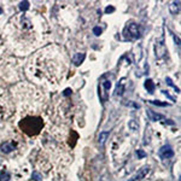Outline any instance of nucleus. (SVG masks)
<instances>
[{
  "label": "nucleus",
  "mask_w": 181,
  "mask_h": 181,
  "mask_svg": "<svg viewBox=\"0 0 181 181\" xmlns=\"http://www.w3.org/2000/svg\"><path fill=\"white\" fill-rule=\"evenodd\" d=\"M19 127L28 135H36L42 127V120L40 117H27L19 122Z\"/></svg>",
  "instance_id": "nucleus-1"
},
{
  "label": "nucleus",
  "mask_w": 181,
  "mask_h": 181,
  "mask_svg": "<svg viewBox=\"0 0 181 181\" xmlns=\"http://www.w3.org/2000/svg\"><path fill=\"white\" fill-rule=\"evenodd\" d=\"M123 34H124V36L127 38V39H130V40H133V39H139L140 36H141V30H140V27H139V24L137 23H129L126 26L124 30H123Z\"/></svg>",
  "instance_id": "nucleus-2"
},
{
  "label": "nucleus",
  "mask_w": 181,
  "mask_h": 181,
  "mask_svg": "<svg viewBox=\"0 0 181 181\" xmlns=\"http://www.w3.org/2000/svg\"><path fill=\"white\" fill-rule=\"evenodd\" d=\"M155 52H156V58H158V59H162L165 56V53H167V48H165V45L163 41V36L161 38L159 41H156Z\"/></svg>",
  "instance_id": "nucleus-3"
},
{
  "label": "nucleus",
  "mask_w": 181,
  "mask_h": 181,
  "mask_svg": "<svg viewBox=\"0 0 181 181\" xmlns=\"http://www.w3.org/2000/svg\"><path fill=\"white\" fill-rule=\"evenodd\" d=\"M158 155L161 158L163 159H168L170 157H173L174 156V151L172 149V146H169V145H164L163 147H161V150L158 151Z\"/></svg>",
  "instance_id": "nucleus-4"
},
{
  "label": "nucleus",
  "mask_w": 181,
  "mask_h": 181,
  "mask_svg": "<svg viewBox=\"0 0 181 181\" xmlns=\"http://www.w3.org/2000/svg\"><path fill=\"white\" fill-rule=\"evenodd\" d=\"M146 115H147V117L150 118V121H152V122H157V121H162V120L165 118L164 115L156 112V111H153V110H151V109L146 110Z\"/></svg>",
  "instance_id": "nucleus-5"
},
{
  "label": "nucleus",
  "mask_w": 181,
  "mask_h": 181,
  "mask_svg": "<svg viewBox=\"0 0 181 181\" xmlns=\"http://www.w3.org/2000/svg\"><path fill=\"white\" fill-rule=\"evenodd\" d=\"M0 149H1L4 153H10V152H12L13 150H16V144H13L12 141H6V143L1 144Z\"/></svg>",
  "instance_id": "nucleus-6"
},
{
  "label": "nucleus",
  "mask_w": 181,
  "mask_h": 181,
  "mask_svg": "<svg viewBox=\"0 0 181 181\" xmlns=\"http://www.w3.org/2000/svg\"><path fill=\"white\" fill-rule=\"evenodd\" d=\"M149 172H150V167H149V165H145V167H144L143 169H140L139 173L133 178L134 181H135V180H141V179H144V178L149 174Z\"/></svg>",
  "instance_id": "nucleus-7"
},
{
  "label": "nucleus",
  "mask_w": 181,
  "mask_h": 181,
  "mask_svg": "<svg viewBox=\"0 0 181 181\" xmlns=\"http://www.w3.org/2000/svg\"><path fill=\"white\" fill-rule=\"evenodd\" d=\"M109 135H110L109 130H104V132L99 133V137H98V144H99V146H104V144H105V141L108 140Z\"/></svg>",
  "instance_id": "nucleus-8"
},
{
  "label": "nucleus",
  "mask_w": 181,
  "mask_h": 181,
  "mask_svg": "<svg viewBox=\"0 0 181 181\" xmlns=\"http://www.w3.org/2000/svg\"><path fill=\"white\" fill-rule=\"evenodd\" d=\"M180 1L178 0V1H172L169 5V11L172 15H178L180 12Z\"/></svg>",
  "instance_id": "nucleus-9"
},
{
  "label": "nucleus",
  "mask_w": 181,
  "mask_h": 181,
  "mask_svg": "<svg viewBox=\"0 0 181 181\" xmlns=\"http://www.w3.org/2000/svg\"><path fill=\"white\" fill-rule=\"evenodd\" d=\"M98 90H99V98H100V100H102V103H104V102H106L108 100V97H109V94H108V92L109 90H106L105 89L102 85H99V88H98Z\"/></svg>",
  "instance_id": "nucleus-10"
},
{
  "label": "nucleus",
  "mask_w": 181,
  "mask_h": 181,
  "mask_svg": "<svg viewBox=\"0 0 181 181\" xmlns=\"http://www.w3.org/2000/svg\"><path fill=\"white\" fill-rule=\"evenodd\" d=\"M85 58H86V54H85V53H76L73 57V63L75 65H80L85 60Z\"/></svg>",
  "instance_id": "nucleus-11"
},
{
  "label": "nucleus",
  "mask_w": 181,
  "mask_h": 181,
  "mask_svg": "<svg viewBox=\"0 0 181 181\" xmlns=\"http://www.w3.org/2000/svg\"><path fill=\"white\" fill-rule=\"evenodd\" d=\"M144 86H145V88L147 89L149 93H153V90H155V83H153V81H152L151 79H147L146 81H145Z\"/></svg>",
  "instance_id": "nucleus-12"
},
{
  "label": "nucleus",
  "mask_w": 181,
  "mask_h": 181,
  "mask_svg": "<svg viewBox=\"0 0 181 181\" xmlns=\"http://www.w3.org/2000/svg\"><path fill=\"white\" fill-rule=\"evenodd\" d=\"M124 92V82H123V80L120 82V85H117V88H116V95H122Z\"/></svg>",
  "instance_id": "nucleus-13"
},
{
  "label": "nucleus",
  "mask_w": 181,
  "mask_h": 181,
  "mask_svg": "<svg viewBox=\"0 0 181 181\" xmlns=\"http://www.w3.org/2000/svg\"><path fill=\"white\" fill-rule=\"evenodd\" d=\"M128 127L132 129V130H138V129H139V123H138V121L130 120L129 122H128Z\"/></svg>",
  "instance_id": "nucleus-14"
},
{
  "label": "nucleus",
  "mask_w": 181,
  "mask_h": 181,
  "mask_svg": "<svg viewBox=\"0 0 181 181\" xmlns=\"http://www.w3.org/2000/svg\"><path fill=\"white\" fill-rule=\"evenodd\" d=\"M10 174L7 172H3L1 174H0V181H9L10 180Z\"/></svg>",
  "instance_id": "nucleus-15"
},
{
  "label": "nucleus",
  "mask_w": 181,
  "mask_h": 181,
  "mask_svg": "<svg viewBox=\"0 0 181 181\" xmlns=\"http://www.w3.org/2000/svg\"><path fill=\"white\" fill-rule=\"evenodd\" d=\"M149 103L151 104H153V105H158V106H168V103H162V102H159V100H149Z\"/></svg>",
  "instance_id": "nucleus-16"
},
{
  "label": "nucleus",
  "mask_w": 181,
  "mask_h": 181,
  "mask_svg": "<svg viewBox=\"0 0 181 181\" xmlns=\"http://www.w3.org/2000/svg\"><path fill=\"white\" fill-rule=\"evenodd\" d=\"M19 9H21L22 11H27L29 9V1H22L19 4Z\"/></svg>",
  "instance_id": "nucleus-17"
},
{
  "label": "nucleus",
  "mask_w": 181,
  "mask_h": 181,
  "mask_svg": "<svg viewBox=\"0 0 181 181\" xmlns=\"http://www.w3.org/2000/svg\"><path fill=\"white\" fill-rule=\"evenodd\" d=\"M32 178L35 180V181H40L42 179V176H41V174H39L38 172H33V174H32Z\"/></svg>",
  "instance_id": "nucleus-18"
},
{
  "label": "nucleus",
  "mask_w": 181,
  "mask_h": 181,
  "mask_svg": "<svg viewBox=\"0 0 181 181\" xmlns=\"http://www.w3.org/2000/svg\"><path fill=\"white\" fill-rule=\"evenodd\" d=\"M165 81H167V83L169 85V86H172L175 90H176V92H179V88L176 87V86H175V85L173 83V81H172V79H170V77H167V79H165Z\"/></svg>",
  "instance_id": "nucleus-19"
},
{
  "label": "nucleus",
  "mask_w": 181,
  "mask_h": 181,
  "mask_svg": "<svg viewBox=\"0 0 181 181\" xmlns=\"http://www.w3.org/2000/svg\"><path fill=\"white\" fill-rule=\"evenodd\" d=\"M102 28H99V27H94L93 28V33H94V35H97V36H99L100 34H102Z\"/></svg>",
  "instance_id": "nucleus-20"
},
{
  "label": "nucleus",
  "mask_w": 181,
  "mask_h": 181,
  "mask_svg": "<svg viewBox=\"0 0 181 181\" xmlns=\"http://www.w3.org/2000/svg\"><path fill=\"white\" fill-rule=\"evenodd\" d=\"M137 155H138V157H139V158H144V157H146V153H145L143 150H138V151H137Z\"/></svg>",
  "instance_id": "nucleus-21"
},
{
  "label": "nucleus",
  "mask_w": 181,
  "mask_h": 181,
  "mask_svg": "<svg viewBox=\"0 0 181 181\" xmlns=\"http://www.w3.org/2000/svg\"><path fill=\"white\" fill-rule=\"evenodd\" d=\"M115 11V7L114 6H108L105 9V13H112Z\"/></svg>",
  "instance_id": "nucleus-22"
},
{
  "label": "nucleus",
  "mask_w": 181,
  "mask_h": 181,
  "mask_svg": "<svg viewBox=\"0 0 181 181\" xmlns=\"http://www.w3.org/2000/svg\"><path fill=\"white\" fill-rule=\"evenodd\" d=\"M69 94H71V89H65L64 90V95H69Z\"/></svg>",
  "instance_id": "nucleus-23"
},
{
  "label": "nucleus",
  "mask_w": 181,
  "mask_h": 181,
  "mask_svg": "<svg viewBox=\"0 0 181 181\" xmlns=\"http://www.w3.org/2000/svg\"><path fill=\"white\" fill-rule=\"evenodd\" d=\"M174 40H175V42H176V45H180V39L178 36H175V35H174Z\"/></svg>",
  "instance_id": "nucleus-24"
},
{
  "label": "nucleus",
  "mask_w": 181,
  "mask_h": 181,
  "mask_svg": "<svg viewBox=\"0 0 181 181\" xmlns=\"http://www.w3.org/2000/svg\"><path fill=\"white\" fill-rule=\"evenodd\" d=\"M1 13H3V9H1V7H0V15H1Z\"/></svg>",
  "instance_id": "nucleus-25"
},
{
  "label": "nucleus",
  "mask_w": 181,
  "mask_h": 181,
  "mask_svg": "<svg viewBox=\"0 0 181 181\" xmlns=\"http://www.w3.org/2000/svg\"><path fill=\"white\" fill-rule=\"evenodd\" d=\"M100 181H104V179H102V180H100Z\"/></svg>",
  "instance_id": "nucleus-26"
}]
</instances>
